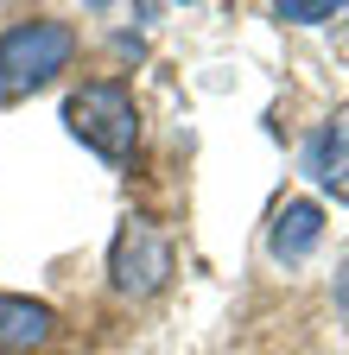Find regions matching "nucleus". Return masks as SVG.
<instances>
[{"mask_svg": "<svg viewBox=\"0 0 349 355\" xmlns=\"http://www.w3.org/2000/svg\"><path fill=\"white\" fill-rule=\"evenodd\" d=\"M76 58V32L70 19H19L0 32V96L19 102L32 89L58 83V70H70Z\"/></svg>", "mask_w": 349, "mask_h": 355, "instance_id": "nucleus-1", "label": "nucleus"}, {"mask_svg": "<svg viewBox=\"0 0 349 355\" xmlns=\"http://www.w3.org/2000/svg\"><path fill=\"white\" fill-rule=\"evenodd\" d=\"M64 121L83 146L108 165H127L140 146V114H134V96L121 83H83L76 96L64 102Z\"/></svg>", "mask_w": 349, "mask_h": 355, "instance_id": "nucleus-2", "label": "nucleus"}, {"mask_svg": "<svg viewBox=\"0 0 349 355\" xmlns=\"http://www.w3.org/2000/svg\"><path fill=\"white\" fill-rule=\"evenodd\" d=\"M171 235L159 229L153 216H127L121 229H114V241H108V286L121 292V298H153V292H165V279H171Z\"/></svg>", "mask_w": 349, "mask_h": 355, "instance_id": "nucleus-3", "label": "nucleus"}, {"mask_svg": "<svg viewBox=\"0 0 349 355\" xmlns=\"http://www.w3.org/2000/svg\"><path fill=\"white\" fill-rule=\"evenodd\" d=\"M58 336V311L19 298V292H0V355H19V349H45Z\"/></svg>", "mask_w": 349, "mask_h": 355, "instance_id": "nucleus-4", "label": "nucleus"}, {"mask_svg": "<svg viewBox=\"0 0 349 355\" xmlns=\"http://www.w3.org/2000/svg\"><path fill=\"white\" fill-rule=\"evenodd\" d=\"M305 165H312V178H318L337 203H349V108H337L330 127L305 146Z\"/></svg>", "mask_w": 349, "mask_h": 355, "instance_id": "nucleus-5", "label": "nucleus"}, {"mask_svg": "<svg viewBox=\"0 0 349 355\" xmlns=\"http://www.w3.org/2000/svg\"><path fill=\"white\" fill-rule=\"evenodd\" d=\"M318 235H324V209H318L312 197H292V203L273 216L267 248H273V260H305V254L318 248Z\"/></svg>", "mask_w": 349, "mask_h": 355, "instance_id": "nucleus-6", "label": "nucleus"}, {"mask_svg": "<svg viewBox=\"0 0 349 355\" xmlns=\"http://www.w3.org/2000/svg\"><path fill=\"white\" fill-rule=\"evenodd\" d=\"M273 19H292V26H318V19H337L330 0H280Z\"/></svg>", "mask_w": 349, "mask_h": 355, "instance_id": "nucleus-7", "label": "nucleus"}, {"mask_svg": "<svg viewBox=\"0 0 349 355\" xmlns=\"http://www.w3.org/2000/svg\"><path fill=\"white\" fill-rule=\"evenodd\" d=\"M337 318H343V324H349V260H343V266H337Z\"/></svg>", "mask_w": 349, "mask_h": 355, "instance_id": "nucleus-8", "label": "nucleus"}]
</instances>
